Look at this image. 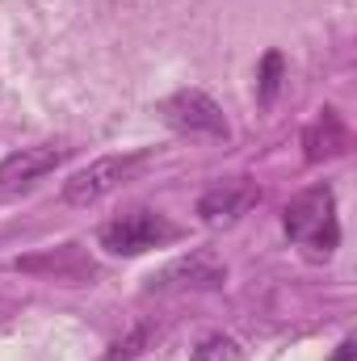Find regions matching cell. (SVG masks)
I'll list each match as a JSON object with an SVG mask.
<instances>
[{
  "instance_id": "8",
  "label": "cell",
  "mask_w": 357,
  "mask_h": 361,
  "mask_svg": "<svg viewBox=\"0 0 357 361\" xmlns=\"http://www.w3.org/2000/svg\"><path fill=\"white\" fill-rule=\"evenodd\" d=\"M303 147H307V160H332V156H345L349 152V126L337 109H320V118L303 130Z\"/></svg>"
},
{
  "instance_id": "7",
  "label": "cell",
  "mask_w": 357,
  "mask_h": 361,
  "mask_svg": "<svg viewBox=\"0 0 357 361\" xmlns=\"http://www.w3.org/2000/svg\"><path fill=\"white\" fill-rule=\"evenodd\" d=\"M63 147H21L13 156L0 160V189H21V185H34L38 177L55 173L63 164Z\"/></svg>"
},
{
  "instance_id": "10",
  "label": "cell",
  "mask_w": 357,
  "mask_h": 361,
  "mask_svg": "<svg viewBox=\"0 0 357 361\" xmlns=\"http://www.w3.org/2000/svg\"><path fill=\"white\" fill-rule=\"evenodd\" d=\"M240 357H244V349H240L231 336H223V332L202 336L198 349H193V361H240Z\"/></svg>"
},
{
  "instance_id": "13",
  "label": "cell",
  "mask_w": 357,
  "mask_h": 361,
  "mask_svg": "<svg viewBox=\"0 0 357 361\" xmlns=\"http://www.w3.org/2000/svg\"><path fill=\"white\" fill-rule=\"evenodd\" d=\"M353 357H357V345H353V341H345V345L337 349V357H332V361H353Z\"/></svg>"
},
{
  "instance_id": "3",
  "label": "cell",
  "mask_w": 357,
  "mask_h": 361,
  "mask_svg": "<svg viewBox=\"0 0 357 361\" xmlns=\"http://www.w3.org/2000/svg\"><path fill=\"white\" fill-rule=\"evenodd\" d=\"M143 164H147L143 152H131V156H101V160H92L89 169H80L76 177L63 185V197H68L72 206H92V202H101L105 193H114L118 185H126Z\"/></svg>"
},
{
  "instance_id": "4",
  "label": "cell",
  "mask_w": 357,
  "mask_h": 361,
  "mask_svg": "<svg viewBox=\"0 0 357 361\" xmlns=\"http://www.w3.org/2000/svg\"><path fill=\"white\" fill-rule=\"evenodd\" d=\"M160 114H164V122H169L173 130H181V135H214V139L227 135L223 109L214 105V97H206L202 89L173 92V97L160 105Z\"/></svg>"
},
{
  "instance_id": "9",
  "label": "cell",
  "mask_w": 357,
  "mask_h": 361,
  "mask_svg": "<svg viewBox=\"0 0 357 361\" xmlns=\"http://www.w3.org/2000/svg\"><path fill=\"white\" fill-rule=\"evenodd\" d=\"M21 273H51V277H63V281H76V277H89L92 265L80 257L76 244H63L59 252H42V257H21L13 261Z\"/></svg>"
},
{
  "instance_id": "12",
  "label": "cell",
  "mask_w": 357,
  "mask_h": 361,
  "mask_svg": "<svg viewBox=\"0 0 357 361\" xmlns=\"http://www.w3.org/2000/svg\"><path fill=\"white\" fill-rule=\"evenodd\" d=\"M143 345H147V328H139L135 336L118 341V345H114V353H109V361H126V357H135V353H143Z\"/></svg>"
},
{
  "instance_id": "2",
  "label": "cell",
  "mask_w": 357,
  "mask_h": 361,
  "mask_svg": "<svg viewBox=\"0 0 357 361\" xmlns=\"http://www.w3.org/2000/svg\"><path fill=\"white\" fill-rule=\"evenodd\" d=\"M173 240H181V227L169 214L147 210V206L126 210V214H118V219H109V223L101 227V248L114 252V257H139V252L164 248V244H173Z\"/></svg>"
},
{
  "instance_id": "11",
  "label": "cell",
  "mask_w": 357,
  "mask_h": 361,
  "mask_svg": "<svg viewBox=\"0 0 357 361\" xmlns=\"http://www.w3.org/2000/svg\"><path fill=\"white\" fill-rule=\"evenodd\" d=\"M261 101H273L277 97V85H282V55L277 51H269L265 59H261Z\"/></svg>"
},
{
  "instance_id": "6",
  "label": "cell",
  "mask_w": 357,
  "mask_h": 361,
  "mask_svg": "<svg viewBox=\"0 0 357 361\" xmlns=\"http://www.w3.org/2000/svg\"><path fill=\"white\" fill-rule=\"evenodd\" d=\"M257 185L248 177H231V180H219V185H210L202 197H198V214L206 219V223H236L240 214H248L253 206H257Z\"/></svg>"
},
{
  "instance_id": "5",
  "label": "cell",
  "mask_w": 357,
  "mask_h": 361,
  "mask_svg": "<svg viewBox=\"0 0 357 361\" xmlns=\"http://www.w3.org/2000/svg\"><path fill=\"white\" fill-rule=\"evenodd\" d=\"M227 281V269L210 257V252H193V257H181L173 265L152 277V294H177V290H214Z\"/></svg>"
},
{
  "instance_id": "1",
  "label": "cell",
  "mask_w": 357,
  "mask_h": 361,
  "mask_svg": "<svg viewBox=\"0 0 357 361\" xmlns=\"http://www.w3.org/2000/svg\"><path fill=\"white\" fill-rule=\"evenodd\" d=\"M282 227L294 244L311 248L315 257H328L341 244V223H337V193L328 185H311L298 197H290Z\"/></svg>"
}]
</instances>
